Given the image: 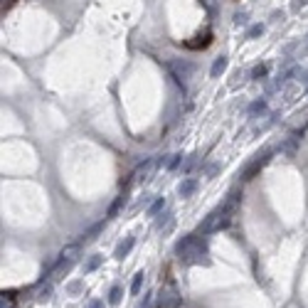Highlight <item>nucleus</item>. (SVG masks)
I'll return each mask as SVG.
<instances>
[{"mask_svg":"<svg viewBox=\"0 0 308 308\" xmlns=\"http://www.w3.org/2000/svg\"><path fill=\"white\" fill-rule=\"evenodd\" d=\"M195 40H198V42H185V45H187V47H192V50H200V47H207V45H210V40H212V32L207 30L205 35H198V37H195Z\"/></svg>","mask_w":308,"mask_h":308,"instance_id":"obj_1","label":"nucleus"},{"mask_svg":"<svg viewBox=\"0 0 308 308\" xmlns=\"http://www.w3.org/2000/svg\"><path fill=\"white\" fill-rule=\"evenodd\" d=\"M219 69H224V57H219V62H217V67H215V72H219Z\"/></svg>","mask_w":308,"mask_h":308,"instance_id":"obj_2","label":"nucleus"}]
</instances>
